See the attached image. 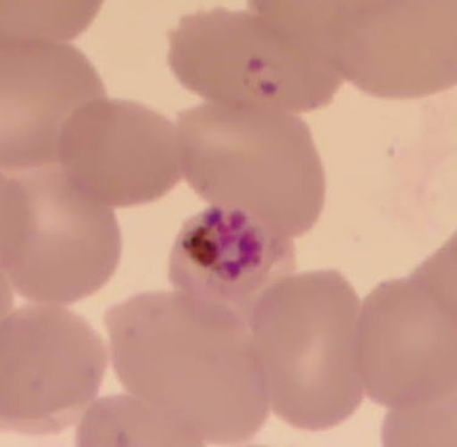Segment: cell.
Masks as SVG:
<instances>
[{"label": "cell", "instance_id": "6", "mask_svg": "<svg viewBox=\"0 0 457 447\" xmlns=\"http://www.w3.org/2000/svg\"><path fill=\"white\" fill-rule=\"evenodd\" d=\"M113 210L58 164L5 173L0 185V260L20 296L65 306L99 291L121 258Z\"/></svg>", "mask_w": 457, "mask_h": 447}, {"label": "cell", "instance_id": "10", "mask_svg": "<svg viewBox=\"0 0 457 447\" xmlns=\"http://www.w3.org/2000/svg\"><path fill=\"white\" fill-rule=\"evenodd\" d=\"M106 97L95 66L69 43L15 39L0 48V163L5 173L58 164L60 133L87 103Z\"/></svg>", "mask_w": 457, "mask_h": 447}, {"label": "cell", "instance_id": "3", "mask_svg": "<svg viewBox=\"0 0 457 447\" xmlns=\"http://www.w3.org/2000/svg\"><path fill=\"white\" fill-rule=\"evenodd\" d=\"M360 310L358 293L337 270L287 276L253 307L260 378L270 409L288 425L335 428L361 405Z\"/></svg>", "mask_w": 457, "mask_h": 447}, {"label": "cell", "instance_id": "11", "mask_svg": "<svg viewBox=\"0 0 457 447\" xmlns=\"http://www.w3.org/2000/svg\"><path fill=\"white\" fill-rule=\"evenodd\" d=\"M293 238L245 210L212 206L183 223L169 260L175 291L249 323L263 293L292 275Z\"/></svg>", "mask_w": 457, "mask_h": 447}, {"label": "cell", "instance_id": "1", "mask_svg": "<svg viewBox=\"0 0 457 447\" xmlns=\"http://www.w3.org/2000/svg\"><path fill=\"white\" fill-rule=\"evenodd\" d=\"M120 384L175 419L198 446L252 439L270 413L249 323L179 291L141 293L106 310Z\"/></svg>", "mask_w": 457, "mask_h": 447}, {"label": "cell", "instance_id": "8", "mask_svg": "<svg viewBox=\"0 0 457 447\" xmlns=\"http://www.w3.org/2000/svg\"><path fill=\"white\" fill-rule=\"evenodd\" d=\"M108 367L104 340L62 306L28 305L0 325V422L25 435H53L79 422Z\"/></svg>", "mask_w": 457, "mask_h": 447}, {"label": "cell", "instance_id": "2", "mask_svg": "<svg viewBox=\"0 0 457 447\" xmlns=\"http://www.w3.org/2000/svg\"><path fill=\"white\" fill-rule=\"evenodd\" d=\"M176 129L182 176L200 198L245 210L290 238L319 220L325 169L298 115L206 102L182 112Z\"/></svg>", "mask_w": 457, "mask_h": 447}, {"label": "cell", "instance_id": "4", "mask_svg": "<svg viewBox=\"0 0 457 447\" xmlns=\"http://www.w3.org/2000/svg\"><path fill=\"white\" fill-rule=\"evenodd\" d=\"M183 16L169 33L176 79L208 103L309 113L343 80L287 2H252Z\"/></svg>", "mask_w": 457, "mask_h": 447}, {"label": "cell", "instance_id": "9", "mask_svg": "<svg viewBox=\"0 0 457 447\" xmlns=\"http://www.w3.org/2000/svg\"><path fill=\"white\" fill-rule=\"evenodd\" d=\"M58 165L110 208L146 205L182 178L176 125L136 102L95 99L62 130Z\"/></svg>", "mask_w": 457, "mask_h": 447}, {"label": "cell", "instance_id": "12", "mask_svg": "<svg viewBox=\"0 0 457 447\" xmlns=\"http://www.w3.org/2000/svg\"><path fill=\"white\" fill-rule=\"evenodd\" d=\"M76 440L79 446H198L175 419L132 393L93 402Z\"/></svg>", "mask_w": 457, "mask_h": 447}, {"label": "cell", "instance_id": "5", "mask_svg": "<svg viewBox=\"0 0 457 447\" xmlns=\"http://www.w3.org/2000/svg\"><path fill=\"white\" fill-rule=\"evenodd\" d=\"M456 240L408 278L390 280L360 310L363 389L392 418L456 413Z\"/></svg>", "mask_w": 457, "mask_h": 447}, {"label": "cell", "instance_id": "7", "mask_svg": "<svg viewBox=\"0 0 457 447\" xmlns=\"http://www.w3.org/2000/svg\"><path fill=\"white\" fill-rule=\"evenodd\" d=\"M315 36L343 80L380 98L456 85L457 3L315 2Z\"/></svg>", "mask_w": 457, "mask_h": 447}]
</instances>
